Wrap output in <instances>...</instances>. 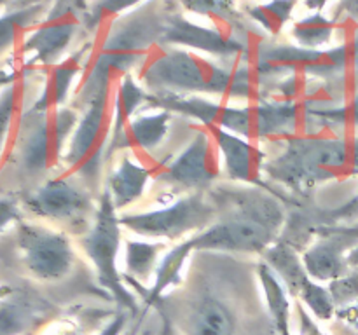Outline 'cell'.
<instances>
[{
	"label": "cell",
	"mask_w": 358,
	"mask_h": 335,
	"mask_svg": "<svg viewBox=\"0 0 358 335\" xmlns=\"http://www.w3.org/2000/svg\"><path fill=\"white\" fill-rule=\"evenodd\" d=\"M170 121L171 112L159 110V108L156 114L138 115L136 119H131L117 143L108 149L105 156L108 157L122 149H140L143 152H152L163 143L168 128H170Z\"/></svg>",
	"instance_id": "e0dca14e"
},
{
	"label": "cell",
	"mask_w": 358,
	"mask_h": 335,
	"mask_svg": "<svg viewBox=\"0 0 358 335\" xmlns=\"http://www.w3.org/2000/svg\"><path fill=\"white\" fill-rule=\"evenodd\" d=\"M83 28V17L77 14L52 17V20L44 17L41 24L31 28L21 42L24 65L52 66L59 63Z\"/></svg>",
	"instance_id": "5bb4252c"
},
{
	"label": "cell",
	"mask_w": 358,
	"mask_h": 335,
	"mask_svg": "<svg viewBox=\"0 0 358 335\" xmlns=\"http://www.w3.org/2000/svg\"><path fill=\"white\" fill-rule=\"evenodd\" d=\"M198 126L191 143L171 163L163 166L166 170L157 174V180L185 191L199 192L219 177L215 142L205 126Z\"/></svg>",
	"instance_id": "4fadbf2b"
},
{
	"label": "cell",
	"mask_w": 358,
	"mask_h": 335,
	"mask_svg": "<svg viewBox=\"0 0 358 335\" xmlns=\"http://www.w3.org/2000/svg\"><path fill=\"white\" fill-rule=\"evenodd\" d=\"M17 243L23 251L28 271L42 281H58L73 265V248L62 232L38 225L21 223L17 227Z\"/></svg>",
	"instance_id": "8fae6325"
},
{
	"label": "cell",
	"mask_w": 358,
	"mask_h": 335,
	"mask_svg": "<svg viewBox=\"0 0 358 335\" xmlns=\"http://www.w3.org/2000/svg\"><path fill=\"white\" fill-rule=\"evenodd\" d=\"M234 320L220 300L205 297L192 307L187 318V335H233Z\"/></svg>",
	"instance_id": "7402d4cb"
},
{
	"label": "cell",
	"mask_w": 358,
	"mask_h": 335,
	"mask_svg": "<svg viewBox=\"0 0 358 335\" xmlns=\"http://www.w3.org/2000/svg\"><path fill=\"white\" fill-rule=\"evenodd\" d=\"M296 307H297V313H299L301 330H303V335H325L324 332H320L318 325L311 320L310 314L306 313V307H304L303 302H297Z\"/></svg>",
	"instance_id": "d590c367"
},
{
	"label": "cell",
	"mask_w": 358,
	"mask_h": 335,
	"mask_svg": "<svg viewBox=\"0 0 358 335\" xmlns=\"http://www.w3.org/2000/svg\"><path fill=\"white\" fill-rule=\"evenodd\" d=\"M147 101V93L136 80L133 79L131 73H124L122 79L119 80L117 93H115L114 101V112H112V128H110V138H108L107 150L117 143L124 129L131 122L133 114L136 108ZM105 150V152H107Z\"/></svg>",
	"instance_id": "603a6c76"
},
{
	"label": "cell",
	"mask_w": 358,
	"mask_h": 335,
	"mask_svg": "<svg viewBox=\"0 0 358 335\" xmlns=\"http://www.w3.org/2000/svg\"><path fill=\"white\" fill-rule=\"evenodd\" d=\"M45 10H48V3H35V6L7 10L6 14H2L0 16V56L16 44L17 37L23 31L35 27Z\"/></svg>",
	"instance_id": "484cf974"
},
{
	"label": "cell",
	"mask_w": 358,
	"mask_h": 335,
	"mask_svg": "<svg viewBox=\"0 0 358 335\" xmlns=\"http://www.w3.org/2000/svg\"><path fill=\"white\" fill-rule=\"evenodd\" d=\"M24 204L41 218L69 223L72 227L83 225L86 232L96 215L93 195L66 177L44 181L24 199Z\"/></svg>",
	"instance_id": "30bf717a"
},
{
	"label": "cell",
	"mask_w": 358,
	"mask_h": 335,
	"mask_svg": "<svg viewBox=\"0 0 358 335\" xmlns=\"http://www.w3.org/2000/svg\"><path fill=\"white\" fill-rule=\"evenodd\" d=\"M352 59H353V66H355V70L358 73V34H357L355 40H353V44H352Z\"/></svg>",
	"instance_id": "bcb514c9"
},
{
	"label": "cell",
	"mask_w": 358,
	"mask_h": 335,
	"mask_svg": "<svg viewBox=\"0 0 358 335\" xmlns=\"http://www.w3.org/2000/svg\"><path fill=\"white\" fill-rule=\"evenodd\" d=\"M149 107L159 110L177 112L191 117L201 126H217L226 131L243 136L247 140H261L275 135H292L297 122L296 101H262L259 105L236 108L229 105L215 103L199 94H147Z\"/></svg>",
	"instance_id": "7a4b0ae2"
},
{
	"label": "cell",
	"mask_w": 358,
	"mask_h": 335,
	"mask_svg": "<svg viewBox=\"0 0 358 335\" xmlns=\"http://www.w3.org/2000/svg\"><path fill=\"white\" fill-rule=\"evenodd\" d=\"M296 3L297 0H269L266 3L248 6L247 14L262 30L271 35H278L292 17V10Z\"/></svg>",
	"instance_id": "83f0119b"
},
{
	"label": "cell",
	"mask_w": 358,
	"mask_h": 335,
	"mask_svg": "<svg viewBox=\"0 0 358 335\" xmlns=\"http://www.w3.org/2000/svg\"><path fill=\"white\" fill-rule=\"evenodd\" d=\"M10 2H13V0H0V7H3V6L7 7Z\"/></svg>",
	"instance_id": "681fc988"
},
{
	"label": "cell",
	"mask_w": 358,
	"mask_h": 335,
	"mask_svg": "<svg viewBox=\"0 0 358 335\" xmlns=\"http://www.w3.org/2000/svg\"><path fill=\"white\" fill-rule=\"evenodd\" d=\"M318 236L320 234H339V236L350 237V239H355L358 243V223H350V225H324L317 230Z\"/></svg>",
	"instance_id": "e575fe53"
},
{
	"label": "cell",
	"mask_w": 358,
	"mask_h": 335,
	"mask_svg": "<svg viewBox=\"0 0 358 335\" xmlns=\"http://www.w3.org/2000/svg\"><path fill=\"white\" fill-rule=\"evenodd\" d=\"M336 318H338L339 321H343V323L353 327L358 332V300L350 304V306L339 307V309L336 311Z\"/></svg>",
	"instance_id": "8d00e7d4"
},
{
	"label": "cell",
	"mask_w": 358,
	"mask_h": 335,
	"mask_svg": "<svg viewBox=\"0 0 358 335\" xmlns=\"http://www.w3.org/2000/svg\"><path fill=\"white\" fill-rule=\"evenodd\" d=\"M16 77H17V73L14 72V70L0 68V91H2L3 87L9 86V84L16 82Z\"/></svg>",
	"instance_id": "60d3db41"
},
{
	"label": "cell",
	"mask_w": 358,
	"mask_h": 335,
	"mask_svg": "<svg viewBox=\"0 0 358 335\" xmlns=\"http://www.w3.org/2000/svg\"><path fill=\"white\" fill-rule=\"evenodd\" d=\"M17 107H20V87H17V82H13L0 91V157L9 140Z\"/></svg>",
	"instance_id": "4dcf8cb0"
},
{
	"label": "cell",
	"mask_w": 358,
	"mask_h": 335,
	"mask_svg": "<svg viewBox=\"0 0 358 335\" xmlns=\"http://www.w3.org/2000/svg\"><path fill=\"white\" fill-rule=\"evenodd\" d=\"M34 309L23 300H10L0 306V335L24 334L34 323Z\"/></svg>",
	"instance_id": "f1b7e54d"
},
{
	"label": "cell",
	"mask_w": 358,
	"mask_h": 335,
	"mask_svg": "<svg viewBox=\"0 0 358 335\" xmlns=\"http://www.w3.org/2000/svg\"><path fill=\"white\" fill-rule=\"evenodd\" d=\"M313 115L332 122V124H350L353 128H358V93L345 107L332 108V110H313Z\"/></svg>",
	"instance_id": "d6a6232c"
},
{
	"label": "cell",
	"mask_w": 358,
	"mask_h": 335,
	"mask_svg": "<svg viewBox=\"0 0 358 335\" xmlns=\"http://www.w3.org/2000/svg\"><path fill=\"white\" fill-rule=\"evenodd\" d=\"M163 10L164 0H147L138 9L114 20L108 37L77 87L72 108L84 110L96 94L110 89L115 72L128 73L138 58L145 56L147 49L159 42Z\"/></svg>",
	"instance_id": "6da1fadb"
},
{
	"label": "cell",
	"mask_w": 358,
	"mask_h": 335,
	"mask_svg": "<svg viewBox=\"0 0 358 335\" xmlns=\"http://www.w3.org/2000/svg\"><path fill=\"white\" fill-rule=\"evenodd\" d=\"M62 335H84V328L77 323H69Z\"/></svg>",
	"instance_id": "f6af8a7d"
},
{
	"label": "cell",
	"mask_w": 358,
	"mask_h": 335,
	"mask_svg": "<svg viewBox=\"0 0 358 335\" xmlns=\"http://www.w3.org/2000/svg\"><path fill=\"white\" fill-rule=\"evenodd\" d=\"M124 335H126V334H124Z\"/></svg>",
	"instance_id": "f907efd6"
},
{
	"label": "cell",
	"mask_w": 358,
	"mask_h": 335,
	"mask_svg": "<svg viewBox=\"0 0 358 335\" xmlns=\"http://www.w3.org/2000/svg\"><path fill=\"white\" fill-rule=\"evenodd\" d=\"M212 135L224 159V171L234 181L259 184L264 170V152L243 136L226 131L217 126H205Z\"/></svg>",
	"instance_id": "9a60e30c"
},
{
	"label": "cell",
	"mask_w": 358,
	"mask_h": 335,
	"mask_svg": "<svg viewBox=\"0 0 358 335\" xmlns=\"http://www.w3.org/2000/svg\"><path fill=\"white\" fill-rule=\"evenodd\" d=\"M352 58V44H341L329 51L304 49L301 45L268 44L262 40L257 52L259 75L304 73L313 77H334L343 73Z\"/></svg>",
	"instance_id": "9c48e42d"
},
{
	"label": "cell",
	"mask_w": 358,
	"mask_h": 335,
	"mask_svg": "<svg viewBox=\"0 0 358 335\" xmlns=\"http://www.w3.org/2000/svg\"><path fill=\"white\" fill-rule=\"evenodd\" d=\"M215 206L201 194H191L159 209L126 213L121 225L140 236L154 239H178L191 232H201L213 223Z\"/></svg>",
	"instance_id": "ba28073f"
},
{
	"label": "cell",
	"mask_w": 358,
	"mask_h": 335,
	"mask_svg": "<svg viewBox=\"0 0 358 335\" xmlns=\"http://www.w3.org/2000/svg\"><path fill=\"white\" fill-rule=\"evenodd\" d=\"M140 79L152 94H215L240 100H250L254 94V77L248 66L220 68L208 59L182 49H166L150 58Z\"/></svg>",
	"instance_id": "3957f363"
},
{
	"label": "cell",
	"mask_w": 358,
	"mask_h": 335,
	"mask_svg": "<svg viewBox=\"0 0 358 335\" xmlns=\"http://www.w3.org/2000/svg\"><path fill=\"white\" fill-rule=\"evenodd\" d=\"M178 6L191 14L206 16L236 31H248L243 13L236 9V0H177Z\"/></svg>",
	"instance_id": "d4e9b609"
},
{
	"label": "cell",
	"mask_w": 358,
	"mask_h": 335,
	"mask_svg": "<svg viewBox=\"0 0 358 335\" xmlns=\"http://www.w3.org/2000/svg\"><path fill=\"white\" fill-rule=\"evenodd\" d=\"M79 114L76 108H58L55 112H24L20 124V159L30 174H42L63 157L66 138L76 129Z\"/></svg>",
	"instance_id": "52a82bcc"
},
{
	"label": "cell",
	"mask_w": 358,
	"mask_h": 335,
	"mask_svg": "<svg viewBox=\"0 0 358 335\" xmlns=\"http://www.w3.org/2000/svg\"><path fill=\"white\" fill-rule=\"evenodd\" d=\"M121 244V222L117 216V208L110 198V192L103 188L98 199L96 215L93 225L80 239V246L84 248L90 260L93 262L98 272V281L110 292L115 302L122 311H129L135 314L138 311L135 295L126 288L122 281V274L119 272L117 251Z\"/></svg>",
	"instance_id": "8992f818"
},
{
	"label": "cell",
	"mask_w": 358,
	"mask_h": 335,
	"mask_svg": "<svg viewBox=\"0 0 358 335\" xmlns=\"http://www.w3.org/2000/svg\"><path fill=\"white\" fill-rule=\"evenodd\" d=\"M126 323H128L126 311H119V313L115 314L114 320L108 321V323L101 328V332L98 335H122V332H124L126 328Z\"/></svg>",
	"instance_id": "74e56055"
},
{
	"label": "cell",
	"mask_w": 358,
	"mask_h": 335,
	"mask_svg": "<svg viewBox=\"0 0 358 335\" xmlns=\"http://www.w3.org/2000/svg\"><path fill=\"white\" fill-rule=\"evenodd\" d=\"M329 0H304V6L308 7V9L311 10H318L320 13L322 9L325 7V3H327Z\"/></svg>",
	"instance_id": "ee69618b"
},
{
	"label": "cell",
	"mask_w": 358,
	"mask_h": 335,
	"mask_svg": "<svg viewBox=\"0 0 358 335\" xmlns=\"http://www.w3.org/2000/svg\"><path fill=\"white\" fill-rule=\"evenodd\" d=\"M357 168H358V166H357Z\"/></svg>",
	"instance_id": "816d5d0a"
},
{
	"label": "cell",
	"mask_w": 358,
	"mask_h": 335,
	"mask_svg": "<svg viewBox=\"0 0 358 335\" xmlns=\"http://www.w3.org/2000/svg\"><path fill=\"white\" fill-rule=\"evenodd\" d=\"M352 164L355 166L353 147L346 140L289 135L283 152L264 164V171L289 187L308 188L318 181L339 177Z\"/></svg>",
	"instance_id": "277c9868"
},
{
	"label": "cell",
	"mask_w": 358,
	"mask_h": 335,
	"mask_svg": "<svg viewBox=\"0 0 358 335\" xmlns=\"http://www.w3.org/2000/svg\"><path fill=\"white\" fill-rule=\"evenodd\" d=\"M51 0H13V2L7 6V9H21V7H28V6H35V3H49Z\"/></svg>",
	"instance_id": "b9f144b4"
},
{
	"label": "cell",
	"mask_w": 358,
	"mask_h": 335,
	"mask_svg": "<svg viewBox=\"0 0 358 335\" xmlns=\"http://www.w3.org/2000/svg\"><path fill=\"white\" fill-rule=\"evenodd\" d=\"M334 216L336 218H358V195L355 199H352L350 202H346L345 206H341V208H338L334 211Z\"/></svg>",
	"instance_id": "f35d334b"
},
{
	"label": "cell",
	"mask_w": 358,
	"mask_h": 335,
	"mask_svg": "<svg viewBox=\"0 0 358 335\" xmlns=\"http://www.w3.org/2000/svg\"><path fill=\"white\" fill-rule=\"evenodd\" d=\"M357 244L355 239L339 234H320V239L308 248L303 264L315 281H334L350 271L346 255Z\"/></svg>",
	"instance_id": "2e32d148"
},
{
	"label": "cell",
	"mask_w": 358,
	"mask_h": 335,
	"mask_svg": "<svg viewBox=\"0 0 358 335\" xmlns=\"http://www.w3.org/2000/svg\"><path fill=\"white\" fill-rule=\"evenodd\" d=\"M282 220V208L275 201L252 199L189 241L194 251H266L273 244Z\"/></svg>",
	"instance_id": "5b68a950"
},
{
	"label": "cell",
	"mask_w": 358,
	"mask_h": 335,
	"mask_svg": "<svg viewBox=\"0 0 358 335\" xmlns=\"http://www.w3.org/2000/svg\"><path fill=\"white\" fill-rule=\"evenodd\" d=\"M194 251L191 241H184V243L177 244L171 251H168L166 257L157 264L156 274H154V283L147 288L142 286H135L138 290V293L142 295L145 307H154L157 302H161L163 299V293L170 288L171 285H177L180 281V272L184 267L185 260H187L189 255Z\"/></svg>",
	"instance_id": "ffe728a7"
},
{
	"label": "cell",
	"mask_w": 358,
	"mask_h": 335,
	"mask_svg": "<svg viewBox=\"0 0 358 335\" xmlns=\"http://www.w3.org/2000/svg\"><path fill=\"white\" fill-rule=\"evenodd\" d=\"M150 174H152V171L149 168L135 163L129 157H124L121 164L108 174L105 188L110 192V198L117 211L128 208L142 198Z\"/></svg>",
	"instance_id": "d6986e66"
},
{
	"label": "cell",
	"mask_w": 358,
	"mask_h": 335,
	"mask_svg": "<svg viewBox=\"0 0 358 335\" xmlns=\"http://www.w3.org/2000/svg\"><path fill=\"white\" fill-rule=\"evenodd\" d=\"M353 147V157H355V166H358V138H355V142L352 143Z\"/></svg>",
	"instance_id": "7dc6e473"
},
{
	"label": "cell",
	"mask_w": 358,
	"mask_h": 335,
	"mask_svg": "<svg viewBox=\"0 0 358 335\" xmlns=\"http://www.w3.org/2000/svg\"><path fill=\"white\" fill-rule=\"evenodd\" d=\"M140 2L142 0H91L83 17V27L87 31H94L107 17L121 16V13Z\"/></svg>",
	"instance_id": "f546056e"
},
{
	"label": "cell",
	"mask_w": 358,
	"mask_h": 335,
	"mask_svg": "<svg viewBox=\"0 0 358 335\" xmlns=\"http://www.w3.org/2000/svg\"><path fill=\"white\" fill-rule=\"evenodd\" d=\"M329 292L336 307H345L358 300V271L350 269L345 276L329 283Z\"/></svg>",
	"instance_id": "1f68e13d"
},
{
	"label": "cell",
	"mask_w": 358,
	"mask_h": 335,
	"mask_svg": "<svg viewBox=\"0 0 358 335\" xmlns=\"http://www.w3.org/2000/svg\"><path fill=\"white\" fill-rule=\"evenodd\" d=\"M140 335H154V330L150 327H145L142 332H140Z\"/></svg>",
	"instance_id": "c3c4849f"
},
{
	"label": "cell",
	"mask_w": 358,
	"mask_h": 335,
	"mask_svg": "<svg viewBox=\"0 0 358 335\" xmlns=\"http://www.w3.org/2000/svg\"><path fill=\"white\" fill-rule=\"evenodd\" d=\"M257 274L262 292L266 295V302H268L269 316H271L276 332H278V335H292V330H290L292 306H290L289 292H287L285 285L266 260L259 264Z\"/></svg>",
	"instance_id": "44dd1931"
},
{
	"label": "cell",
	"mask_w": 358,
	"mask_h": 335,
	"mask_svg": "<svg viewBox=\"0 0 358 335\" xmlns=\"http://www.w3.org/2000/svg\"><path fill=\"white\" fill-rule=\"evenodd\" d=\"M346 262H348L350 269H357L358 271V243L346 255Z\"/></svg>",
	"instance_id": "7bdbcfd3"
},
{
	"label": "cell",
	"mask_w": 358,
	"mask_h": 335,
	"mask_svg": "<svg viewBox=\"0 0 358 335\" xmlns=\"http://www.w3.org/2000/svg\"><path fill=\"white\" fill-rule=\"evenodd\" d=\"M336 27H338V21L331 20L320 13H315L294 23L290 37H294V40L301 47L318 49L332 40Z\"/></svg>",
	"instance_id": "4316f807"
},
{
	"label": "cell",
	"mask_w": 358,
	"mask_h": 335,
	"mask_svg": "<svg viewBox=\"0 0 358 335\" xmlns=\"http://www.w3.org/2000/svg\"><path fill=\"white\" fill-rule=\"evenodd\" d=\"M178 7V2L164 0L163 30L157 42L159 45H185L217 58H233L247 51L243 38L219 28L199 27L187 20Z\"/></svg>",
	"instance_id": "7c38bea8"
},
{
	"label": "cell",
	"mask_w": 358,
	"mask_h": 335,
	"mask_svg": "<svg viewBox=\"0 0 358 335\" xmlns=\"http://www.w3.org/2000/svg\"><path fill=\"white\" fill-rule=\"evenodd\" d=\"M87 49H90V45L80 47L72 56L52 65V68L48 73V79L44 82V89H42L41 96L31 105L34 110L55 112L62 108V105L69 98V91L72 87L73 79H76V75L83 68V59L86 56Z\"/></svg>",
	"instance_id": "ac0fdd59"
},
{
	"label": "cell",
	"mask_w": 358,
	"mask_h": 335,
	"mask_svg": "<svg viewBox=\"0 0 358 335\" xmlns=\"http://www.w3.org/2000/svg\"><path fill=\"white\" fill-rule=\"evenodd\" d=\"M166 248V243L157 241H126L124 253V274L122 278L128 279L131 285H147L152 274H156L157 257L161 250Z\"/></svg>",
	"instance_id": "cb8c5ba5"
},
{
	"label": "cell",
	"mask_w": 358,
	"mask_h": 335,
	"mask_svg": "<svg viewBox=\"0 0 358 335\" xmlns=\"http://www.w3.org/2000/svg\"><path fill=\"white\" fill-rule=\"evenodd\" d=\"M20 218V209L13 199H0V230L6 229L10 222Z\"/></svg>",
	"instance_id": "836d02e7"
},
{
	"label": "cell",
	"mask_w": 358,
	"mask_h": 335,
	"mask_svg": "<svg viewBox=\"0 0 358 335\" xmlns=\"http://www.w3.org/2000/svg\"><path fill=\"white\" fill-rule=\"evenodd\" d=\"M339 10H343L350 20L357 21L358 23V0H341Z\"/></svg>",
	"instance_id": "ab89813d"
}]
</instances>
